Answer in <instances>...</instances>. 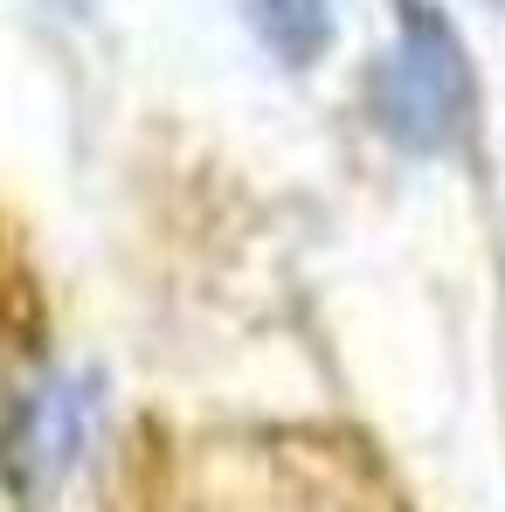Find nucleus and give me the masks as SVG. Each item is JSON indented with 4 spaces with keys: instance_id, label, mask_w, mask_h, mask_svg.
I'll return each mask as SVG.
<instances>
[{
    "instance_id": "2",
    "label": "nucleus",
    "mask_w": 505,
    "mask_h": 512,
    "mask_svg": "<svg viewBox=\"0 0 505 512\" xmlns=\"http://www.w3.org/2000/svg\"><path fill=\"white\" fill-rule=\"evenodd\" d=\"M97 409H104L97 374H42L0 429V464H7L14 492H28V499L56 492L84 464L90 436H97Z\"/></svg>"
},
{
    "instance_id": "1",
    "label": "nucleus",
    "mask_w": 505,
    "mask_h": 512,
    "mask_svg": "<svg viewBox=\"0 0 505 512\" xmlns=\"http://www.w3.org/2000/svg\"><path fill=\"white\" fill-rule=\"evenodd\" d=\"M395 49L374 63V118L395 146L443 153L471 118V56L436 0H395Z\"/></svg>"
},
{
    "instance_id": "3",
    "label": "nucleus",
    "mask_w": 505,
    "mask_h": 512,
    "mask_svg": "<svg viewBox=\"0 0 505 512\" xmlns=\"http://www.w3.org/2000/svg\"><path fill=\"white\" fill-rule=\"evenodd\" d=\"M243 14H250L256 42L291 70L319 63L333 42V0H243Z\"/></svg>"
}]
</instances>
